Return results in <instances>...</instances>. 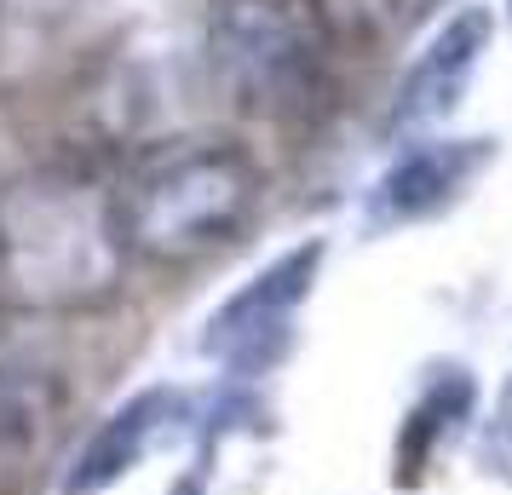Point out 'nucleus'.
Returning <instances> with one entry per match:
<instances>
[{"instance_id":"nucleus-1","label":"nucleus","mask_w":512,"mask_h":495,"mask_svg":"<svg viewBox=\"0 0 512 495\" xmlns=\"http://www.w3.org/2000/svg\"><path fill=\"white\" fill-rule=\"evenodd\" d=\"M116 173L87 156H47L0 185V306L24 317H81L127 283Z\"/></svg>"},{"instance_id":"nucleus-2","label":"nucleus","mask_w":512,"mask_h":495,"mask_svg":"<svg viewBox=\"0 0 512 495\" xmlns=\"http://www.w3.org/2000/svg\"><path fill=\"white\" fill-rule=\"evenodd\" d=\"M265 167L225 133L156 139L116 173V225L133 265L185 271L254 225Z\"/></svg>"},{"instance_id":"nucleus-3","label":"nucleus","mask_w":512,"mask_h":495,"mask_svg":"<svg viewBox=\"0 0 512 495\" xmlns=\"http://www.w3.org/2000/svg\"><path fill=\"white\" fill-rule=\"evenodd\" d=\"M334 24L323 0H213L208 70L242 116L300 121L328 98Z\"/></svg>"},{"instance_id":"nucleus-4","label":"nucleus","mask_w":512,"mask_h":495,"mask_svg":"<svg viewBox=\"0 0 512 495\" xmlns=\"http://www.w3.org/2000/svg\"><path fill=\"white\" fill-rule=\"evenodd\" d=\"M323 260V236H305L294 248H282L277 260H265L236 294H225L213 306V317L202 323V357L219 363L231 386H254L294 352L300 311L323 277Z\"/></svg>"},{"instance_id":"nucleus-5","label":"nucleus","mask_w":512,"mask_h":495,"mask_svg":"<svg viewBox=\"0 0 512 495\" xmlns=\"http://www.w3.org/2000/svg\"><path fill=\"white\" fill-rule=\"evenodd\" d=\"M196 421H202V398H190L185 386H144L133 398H121L64 461L58 495L121 490L144 461H156L179 444H196Z\"/></svg>"},{"instance_id":"nucleus-6","label":"nucleus","mask_w":512,"mask_h":495,"mask_svg":"<svg viewBox=\"0 0 512 495\" xmlns=\"http://www.w3.org/2000/svg\"><path fill=\"white\" fill-rule=\"evenodd\" d=\"M489 162H495V139L489 133H472V139H409L386 162V173L369 185L363 219L374 231L438 219L461 196H472V185L489 173Z\"/></svg>"},{"instance_id":"nucleus-7","label":"nucleus","mask_w":512,"mask_h":495,"mask_svg":"<svg viewBox=\"0 0 512 495\" xmlns=\"http://www.w3.org/2000/svg\"><path fill=\"white\" fill-rule=\"evenodd\" d=\"M489 41H495L489 6H461V12L426 41V52L409 64V75L397 81L386 133H392V139H426V127H438V121L455 116L466 87H472V75H478V64H484Z\"/></svg>"},{"instance_id":"nucleus-8","label":"nucleus","mask_w":512,"mask_h":495,"mask_svg":"<svg viewBox=\"0 0 512 495\" xmlns=\"http://www.w3.org/2000/svg\"><path fill=\"white\" fill-rule=\"evenodd\" d=\"M64 409H70V392L58 369L0 352V495H12L35 467H47L64 432Z\"/></svg>"},{"instance_id":"nucleus-9","label":"nucleus","mask_w":512,"mask_h":495,"mask_svg":"<svg viewBox=\"0 0 512 495\" xmlns=\"http://www.w3.org/2000/svg\"><path fill=\"white\" fill-rule=\"evenodd\" d=\"M472 409H478L472 369H432L420 380V398L409 403V415L397 426V449H392V467L403 490H415L426 478V467L443 455V444L472 426Z\"/></svg>"},{"instance_id":"nucleus-10","label":"nucleus","mask_w":512,"mask_h":495,"mask_svg":"<svg viewBox=\"0 0 512 495\" xmlns=\"http://www.w3.org/2000/svg\"><path fill=\"white\" fill-rule=\"evenodd\" d=\"M478 461H484L489 478L512 484V375L501 380V392H495L484 426H478Z\"/></svg>"},{"instance_id":"nucleus-11","label":"nucleus","mask_w":512,"mask_h":495,"mask_svg":"<svg viewBox=\"0 0 512 495\" xmlns=\"http://www.w3.org/2000/svg\"><path fill=\"white\" fill-rule=\"evenodd\" d=\"M208 461H213V444H202V461H196V478L185 472V478H179V490H173V495H202V490H208Z\"/></svg>"}]
</instances>
